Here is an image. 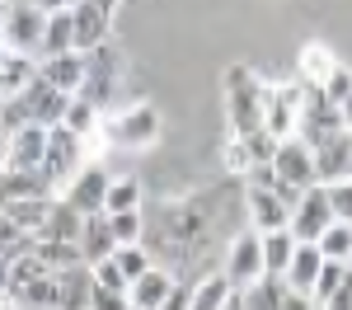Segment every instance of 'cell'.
Wrapping results in <instances>:
<instances>
[{
    "instance_id": "cell-1",
    "label": "cell",
    "mask_w": 352,
    "mask_h": 310,
    "mask_svg": "<svg viewBox=\"0 0 352 310\" xmlns=\"http://www.w3.org/2000/svg\"><path fill=\"white\" fill-rule=\"evenodd\" d=\"M263 109H268V85L244 61L226 66V122H230V137H254L263 127Z\"/></svg>"
},
{
    "instance_id": "cell-2",
    "label": "cell",
    "mask_w": 352,
    "mask_h": 310,
    "mask_svg": "<svg viewBox=\"0 0 352 310\" xmlns=\"http://www.w3.org/2000/svg\"><path fill=\"white\" fill-rule=\"evenodd\" d=\"M99 137L109 146H118V151H146V146L160 141V109L155 104H132L118 118H104Z\"/></svg>"
},
{
    "instance_id": "cell-3",
    "label": "cell",
    "mask_w": 352,
    "mask_h": 310,
    "mask_svg": "<svg viewBox=\"0 0 352 310\" xmlns=\"http://www.w3.org/2000/svg\"><path fill=\"white\" fill-rule=\"evenodd\" d=\"M89 165L85 160V137H76L71 127H52V141H47V160H43V184L47 193H66V184Z\"/></svg>"
},
{
    "instance_id": "cell-4",
    "label": "cell",
    "mask_w": 352,
    "mask_h": 310,
    "mask_svg": "<svg viewBox=\"0 0 352 310\" xmlns=\"http://www.w3.org/2000/svg\"><path fill=\"white\" fill-rule=\"evenodd\" d=\"M0 38H5L19 56L38 61V56H43V38H47V10H38L33 0H28V5H10Z\"/></svg>"
},
{
    "instance_id": "cell-5",
    "label": "cell",
    "mask_w": 352,
    "mask_h": 310,
    "mask_svg": "<svg viewBox=\"0 0 352 310\" xmlns=\"http://www.w3.org/2000/svg\"><path fill=\"white\" fill-rule=\"evenodd\" d=\"M300 109H305V80H287V85H268V109H263V127L277 141L300 132Z\"/></svg>"
},
{
    "instance_id": "cell-6",
    "label": "cell",
    "mask_w": 352,
    "mask_h": 310,
    "mask_svg": "<svg viewBox=\"0 0 352 310\" xmlns=\"http://www.w3.org/2000/svg\"><path fill=\"white\" fill-rule=\"evenodd\" d=\"M226 278L235 282V291H249L254 282L268 278V263H263V235H258V230H240V235L230 240Z\"/></svg>"
},
{
    "instance_id": "cell-7",
    "label": "cell",
    "mask_w": 352,
    "mask_h": 310,
    "mask_svg": "<svg viewBox=\"0 0 352 310\" xmlns=\"http://www.w3.org/2000/svg\"><path fill=\"white\" fill-rule=\"evenodd\" d=\"M338 132H348V127H343V113L329 104L324 89L305 85V109H300V132L296 137L305 141V146H324V141L338 137Z\"/></svg>"
},
{
    "instance_id": "cell-8",
    "label": "cell",
    "mask_w": 352,
    "mask_h": 310,
    "mask_svg": "<svg viewBox=\"0 0 352 310\" xmlns=\"http://www.w3.org/2000/svg\"><path fill=\"white\" fill-rule=\"evenodd\" d=\"M109 184H113V174L104 165H89L66 184V193H61V202H71L80 217H104V207H109Z\"/></svg>"
},
{
    "instance_id": "cell-9",
    "label": "cell",
    "mask_w": 352,
    "mask_h": 310,
    "mask_svg": "<svg viewBox=\"0 0 352 310\" xmlns=\"http://www.w3.org/2000/svg\"><path fill=\"white\" fill-rule=\"evenodd\" d=\"M272 174L287 188H315L320 184L315 179V146H305L300 137H287L277 146V155H272Z\"/></svg>"
},
{
    "instance_id": "cell-10",
    "label": "cell",
    "mask_w": 352,
    "mask_h": 310,
    "mask_svg": "<svg viewBox=\"0 0 352 310\" xmlns=\"http://www.w3.org/2000/svg\"><path fill=\"white\" fill-rule=\"evenodd\" d=\"M329 225H333V207H329L324 184H315V188H305L300 202L292 207V235H296L300 245H315Z\"/></svg>"
},
{
    "instance_id": "cell-11",
    "label": "cell",
    "mask_w": 352,
    "mask_h": 310,
    "mask_svg": "<svg viewBox=\"0 0 352 310\" xmlns=\"http://www.w3.org/2000/svg\"><path fill=\"white\" fill-rule=\"evenodd\" d=\"M47 141H52V127H38V122L19 127V132L10 137V155H5V169H14V174H38V179H43Z\"/></svg>"
},
{
    "instance_id": "cell-12",
    "label": "cell",
    "mask_w": 352,
    "mask_h": 310,
    "mask_svg": "<svg viewBox=\"0 0 352 310\" xmlns=\"http://www.w3.org/2000/svg\"><path fill=\"white\" fill-rule=\"evenodd\" d=\"M19 99H24V109H28V118L38 122V127H61L66 122V109H71V99L76 94H66V89H52L47 80H33L19 89Z\"/></svg>"
},
{
    "instance_id": "cell-13",
    "label": "cell",
    "mask_w": 352,
    "mask_h": 310,
    "mask_svg": "<svg viewBox=\"0 0 352 310\" xmlns=\"http://www.w3.org/2000/svg\"><path fill=\"white\" fill-rule=\"evenodd\" d=\"M244 207H249V230L272 235V230H287L292 225V207L277 188H249L244 184Z\"/></svg>"
},
{
    "instance_id": "cell-14",
    "label": "cell",
    "mask_w": 352,
    "mask_h": 310,
    "mask_svg": "<svg viewBox=\"0 0 352 310\" xmlns=\"http://www.w3.org/2000/svg\"><path fill=\"white\" fill-rule=\"evenodd\" d=\"M33 76H38V80H47L52 89H66V94H80L85 76H89V56H85V52L43 56V61H33Z\"/></svg>"
},
{
    "instance_id": "cell-15",
    "label": "cell",
    "mask_w": 352,
    "mask_h": 310,
    "mask_svg": "<svg viewBox=\"0 0 352 310\" xmlns=\"http://www.w3.org/2000/svg\"><path fill=\"white\" fill-rule=\"evenodd\" d=\"M118 71H122V61L113 47H99V52H89V76L80 85V99H89L94 109H104L113 99V89H118Z\"/></svg>"
},
{
    "instance_id": "cell-16",
    "label": "cell",
    "mask_w": 352,
    "mask_h": 310,
    "mask_svg": "<svg viewBox=\"0 0 352 310\" xmlns=\"http://www.w3.org/2000/svg\"><path fill=\"white\" fill-rule=\"evenodd\" d=\"M71 28H76V52H99V47H109V28H113V14H104L94 0H80L76 10H71Z\"/></svg>"
},
{
    "instance_id": "cell-17",
    "label": "cell",
    "mask_w": 352,
    "mask_h": 310,
    "mask_svg": "<svg viewBox=\"0 0 352 310\" xmlns=\"http://www.w3.org/2000/svg\"><path fill=\"white\" fill-rule=\"evenodd\" d=\"M315 179H320L324 188L352 179V132H338V137H329L324 146H315Z\"/></svg>"
},
{
    "instance_id": "cell-18",
    "label": "cell",
    "mask_w": 352,
    "mask_h": 310,
    "mask_svg": "<svg viewBox=\"0 0 352 310\" xmlns=\"http://www.w3.org/2000/svg\"><path fill=\"white\" fill-rule=\"evenodd\" d=\"M94 268L76 263L66 273H56V310H94Z\"/></svg>"
},
{
    "instance_id": "cell-19",
    "label": "cell",
    "mask_w": 352,
    "mask_h": 310,
    "mask_svg": "<svg viewBox=\"0 0 352 310\" xmlns=\"http://www.w3.org/2000/svg\"><path fill=\"white\" fill-rule=\"evenodd\" d=\"M174 287H179V282H174V273H169V268H155V263H151V268H146V273H141V278L132 282L127 301H132V310H160L164 301L174 296Z\"/></svg>"
},
{
    "instance_id": "cell-20",
    "label": "cell",
    "mask_w": 352,
    "mask_h": 310,
    "mask_svg": "<svg viewBox=\"0 0 352 310\" xmlns=\"http://www.w3.org/2000/svg\"><path fill=\"white\" fill-rule=\"evenodd\" d=\"M52 207H56V197L33 193V197H19V202L0 207V212H10V221L19 225L28 240H38V235H43V225H47V217H52Z\"/></svg>"
},
{
    "instance_id": "cell-21",
    "label": "cell",
    "mask_w": 352,
    "mask_h": 310,
    "mask_svg": "<svg viewBox=\"0 0 352 310\" xmlns=\"http://www.w3.org/2000/svg\"><path fill=\"white\" fill-rule=\"evenodd\" d=\"M338 71V56L329 52L324 43H305L296 52V80H305V85H315V89H324V80Z\"/></svg>"
},
{
    "instance_id": "cell-22",
    "label": "cell",
    "mask_w": 352,
    "mask_h": 310,
    "mask_svg": "<svg viewBox=\"0 0 352 310\" xmlns=\"http://www.w3.org/2000/svg\"><path fill=\"white\" fill-rule=\"evenodd\" d=\"M324 254H320V245H300L296 250V258H292V268H287V287L292 291H315V282H320V273H324Z\"/></svg>"
},
{
    "instance_id": "cell-23",
    "label": "cell",
    "mask_w": 352,
    "mask_h": 310,
    "mask_svg": "<svg viewBox=\"0 0 352 310\" xmlns=\"http://www.w3.org/2000/svg\"><path fill=\"white\" fill-rule=\"evenodd\" d=\"M118 254V240L109 230V217H85V230H80V258L85 263H104Z\"/></svg>"
},
{
    "instance_id": "cell-24",
    "label": "cell",
    "mask_w": 352,
    "mask_h": 310,
    "mask_svg": "<svg viewBox=\"0 0 352 310\" xmlns=\"http://www.w3.org/2000/svg\"><path fill=\"white\" fill-rule=\"evenodd\" d=\"M235 296H240V291H235V282L226 278V273H212V278H202L197 287H192L188 310H226Z\"/></svg>"
},
{
    "instance_id": "cell-25",
    "label": "cell",
    "mask_w": 352,
    "mask_h": 310,
    "mask_svg": "<svg viewBox=\"0 0 352 310\" xmlns=\"http://www.w3.org/2000/svg\"><path fill=\"white\" fill-rule=\"evenodd\" d=\"M80 230H85V217L71 207V202H61L56 197L52 217H47V225H43V235L38 240H61V245H80Z\"/></svg>"
},
{
    "instance_id": "cell-26",
    "label": "cell",
    "mask_w": 352,
    "mask_h": 310,
    "mask_svg": "<svg viewBox=\"0 0 352 310\" xmlns=\"http://www.w3.org/2000/svg\"><path fill=\"white\" fill-rule=\"evenodd\" d=\"M296 250H300V240L292 235V225L263 235V263H268V278H287V268H292Z\"/></svg>"
},
{
    "instance_id": "cell-27",
    "label": "cell",
    "mask_w": 352,
    "mask_h": 310,
    "mask_svg": "<svg viewBox=\"0 0 352 310\" xmlns=\"http://www.w3.org/2000/svg\"><path fill=\"white\" fill-rule=\"evenodd\" d=\"M287 278H263V282H254L249 291H240V301L244 310H282L287 306Z\"/></svg>"
},
{
    "instance_id": "cell-28",
    "label": "cell",
    "mask_w": 352,
    "mask_h": 310,
    "mask_svg": "<svg viewBox=\"0 0 352 310\" xmlns=\"http://www.w3.org/2000/svg\"><path fill=\"white\" fill-rule=\"evenodd\" d=\"M76 52V28H71V10L47 14V38H43V56H66ZM38 56V61H43Z\"/></svg>"
},
{
    "instance_id": "cell-29",
    "label": "cell",
    "mask_w": 352,
    "mask_h": 310,
    "mask_svg": "<svg viewBox=\"0 0 352 310\" xmlns=\"http://www.w3.org/2000/svg\"><path fill=\"white\" fill-rule=\"evenodd\" d=\"M118 212H146V207H141V179H136V174H118L109 184V207H104V217H118Z\"/></svg>"
},
{
    "instance_id": "cell-30",
    "label": "cell",
    "mask_w": 352,
    "mask_h": 310,
    "mask_svg": "<svg viewBox=\"0 0 352 310\" xmlns=\"http://www.w3.org/2000/svg\"><path fill=\"white\" fill-rule=\"evenodd\" d=\"M315 245H320V254L329 263H352V221H333Z\"/></svg>"
},
{
    "instance_id": "cell-31",
    "label": "cell",
    "mask_w": 352,
    "mask_h": 310,
    "mask_svg": "<svg viewBox=\"0 0 352 310\" xmlns=\"http://www.w3.org/2000/svg\"><path fill=\"white\" fill-rule=\"evenodd\" d=\"M61 127H71L76 137L89 141L99 127H104V118H99V109H94L89 99H80V94H76V99H71V109H66V122H61Z\"/></svg>"
},
{
    "instance_id": "cell-32",
    "label": "cell",
    "mask_w": 352,
    "mask_h": 310,
    "mask_svg": "<svg viewBox=\"0 0 352 310\" xmlns=\"http://www.w3.org/2000/svg\"><path fill=\"white\" fill-rule=\"evenodd\" d=\"M109 230L118 240V250L122 245H146V212H118V217H109Z\"/></svg>"
},
{
    "instance_id": "cell-33",
    "label": "cell",
    "mask_w": 352,
    "mask_h": 310,
    "mask_svg": "<svg viewBox=\"0 0 352 310\" xmlns=\"http://www.w3.org/2000/svg\"><path fill=\"white\" fill-rule=\"evenodd\" d=\"M221 165H226V174H240V179H249L254 174V155H249V146H244V137H230L226 146H221Z\"/></svg>"
},
{
    "instance_id": "cell-34",
    "label": "cell",
    "mask_w": 352,
    "mask_h": 310,
    "mask_svg": "<svg viewBox=\"0 0 352 310\" xmlns=\"http://www.w3.org/2000/svg\"><path fill=\"white\" fill-rule=\"evenodd\" d=\"M348 278H352V263H324V273H320V282H315V291H310V296L324 306V301H329V296H333V291H338Z\"/></svg>"
},
{
    "instance_id": "cell-35",
    "label": "cell",
    "mask_w": 352,
    "mask_h": 310,
    "mask_svg": "<svg viewBox=\"0 0 352 310\" xmlns=\"http://www.w3.org/2000/svg\"><path fill=\"white\" fill-rule=\"evenodd\" d=\"M113 263H118V268H122V273L136 282L146 268H151V254H146V245H122V250L113 254Z\"/></svg>"
},
{
    "instance_id": "cell-36",
    "label": "cell",
    "mask_w": 352,
    "mask_h": 310,
    "mask_svg": "<svg viewBox=\"0 0 352 310\" xmlns=\"http://www.w3.org/2000/svg\"><path fill=\"white\" fill-rule=\"evenodd\" d=\"M89 268H94V282H99L104 291H122V296L132 291V278H127V273H122L113 258H104V263H89Z\"/></svg>"
},
{
    "instance_id": "cell-37",
    "label": "cell",
    "mask_w": 352,
    "mask_h": 310,
    "mask_svg": "<svg viewBox=\"0 0 352 310\" xmlns=\"http://www.w3.org/2000/svg\"><path fill=\"white\" fill-rule=\"evenodd\" d=\"M244 146H249V155H254V165H272V155H277V146H282V141L272 137L268 127H258L254 137H244Z\"/></svg>"
},
{
    "instance_id": "cell-38",
    "label": "cell",
    "mask_w": 352,
    "mask_h": 310,
    "mask_svg": "<svg viewBox=\"0 0 352 310\" xmlns=\"http://www.w3.org/2000/svg\"><path fill=\"white\" fill-rule=\"evenodd\" d=\"M329 207H333V221H352V179L343 184H329Z\"/></svg>"
},
{
    "instance_id": "cell-39",
    "label": "cell",
    "mask_w": 352,
    "mask_h": 310,
    "mask_svg": "<svg viewBox=\"0 0 352 310\" xmlns=\"http://www.w3.org/2000/svg\"><path fill=\"white\" fill-rule=\"evenodd\" d=\"M324 94H329V104H333V109H338V104H343V99L352 94V71L343 66V61H338V71H333V76L324 80Z\"/></svg>"
},
{
    "instance_id": "cell-40",
    "label": "cell",
    "mask_w": 352,
    "mask_h": 310,
    "mask_svg": "<svg viewBox=\"0 0 352 310\" xmlns=\"http://www.w3.org/2000/svg\"><path fill=\"white\" fill-rule=\"evenodd\" d=\"M94 310H132V301H127L122 291H104V287H94Z\"/></svg>"
},
{
    "instance_id": "cell-41",
    "label": "cell",
    "mask_w": 352,
    "mask_h": 310,
    "mask_svg": "<svg viewBox=\"0 0 352 310\" xmlns=\"http://www.w3.org/2000/svg\"><path fill=\"white\" fill-rule=\"evenodd\" d=\"M320 310H352V278L343 282V287H338V291H333V296H329Z\"/></svg>"
},
{
    "instance_id": "cell-42",
    "label": "cell",
    "mask_w": 352,
    "mask_h": 310,
    "mask_svg": "<svg viewBox=\"0 0 352 310\" xmlns=\"http://www.w3.org/2000/svg\"><path fill=\"white\" fill-rule=\"evenodd\" d=\"M282 310H320V301L305 296V291H287V306H282Z\"/></svg>"
},
{
    "instance_id": "cell-43",
    "label": "cell",
    "mask_w": 352,
    "mask_h": 310,
    "mask_svg": "<svg viewBox=\"0 0 352 310\" xmlns=\"http://www.w3.org/2000/svg\"><path fill=\"white\" fill-rule=\"evenodd\" d=\"M188 301H192V287H174V296H169L160 310H188Z\"/></svg>"
},
{
    "instance_id": "cell-44",
    "label": "cell",
    "mask_w": 352,
    "mask_h": 310,
    "mask_svg": "<svg viewBox=\"0 0 352 310\" xmlns=\"http://www.w3.org/2000/svg\"><path fill=\"white\" fill-rule=\"evenodd\" d=\"M38 10H47V14H56V10H76L80 0H33Z\"/></svg>"
},
{
    "instance_id": "cell-45",
    "label": "cell",
    "mask_w": 352,
    "mask_h": 310,
    "mask_svg": "<svg viewBox=\"0 0 352 310\" xmlns=\"http://www.w3.org/2000/svg\"><path fill=\"white\" fill-rule=\"evenodd\" d=\"M10 137H14V132H10V122L0 118V169H5V155H10Z\"/></svg>"
},
{
    "instance_id": "cell-46",
    "label": "cell",
    "mask_w": 352,
    "mask_h": 310,
    "mask_svg": "<svg viewBox=\"0 0 352 310\" xmlns=\"http://www.w3.org/2000/svg\"><path fill=\"white\" fill-rule=\"evenodd\" d=\"M0 296H10V258H0Z\"/></svg>"
},
{
    "instance_id": "cell-47",
    "label": "cell",
    "mask_w": 352,
    "mask_h": 310,
    "mask_svg": "<svg viewBox=\"0 0 352 310\" xmlns=\"http://www.w3.org/2000/svg\"><path fill=\"white\" fill-rule=\"evenodd\" d=\"M338 113H343V127H348V132H352V94H348V99H343V104H338Z\"/></svg>"
},
{
    "instance_id": "cell-48",
    "label": "cell",
    "mask_w": 352,
    "mask_h": 310,
    "mask_svg": "<svg viewBox=\"0 0 352 310\" xmlns=\"http://www.w3.org/2000/svg\"><path fill=\"white\" fill-rule=\"evenodd\" d=\"M94 5H99L104 14H118V5H122V0H94Z\"/></svg>"
},
{
    "instance_id": "cell-49",
    "label": "cell",
    "mask_w": 352,
    "mask_h": 310,
    "mask_svg": "<svg viewBox=\"0 0 352 310\" xmlns=\"http://www.w3.org/2000/svg\"><path fill=\"white\" fill-rule=\"evenodd\" d=\"M5 14H10V0H0V28H5Z\"/></svg>"
},
{
    "instance_id": "cell-50",
    "label": "cell",
    "mask_w": 352,
    "mask_h": 310,
    "mask_svg": "<svg viewBox=\"0 0 352 310\" xmlns=\"http://www.w3.org/2000/svg\"><path fill=\"white\" fill-rule=\"evenodd\" d=\"M226 310H244V301H240V296H235V301H230V306H226Z\"/></svg>"
}]
</instances>
